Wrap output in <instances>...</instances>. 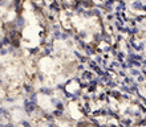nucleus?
<instances>
[{
    "label": "nucleus",
    "mask_w": 146,
    "mask_h": 127,
    "mask_svg": "<svg viewBox=\"0 0 146 127\" xmlns=\"http://www.w3.org/2000/svg\"><path fill=\"white\" fill-rule=\"evenodd\" d=\"M35 109H36V105L35 103H32L29 99L24 101V110H25L28 114H31L32 111H35Z\"/></svg>",
    "instance_id": "obj_1"
},
{
    "label": "nucleus",
    "mask_w": 146,
    "mask_h": 127,
    "mask_svg": "<svg viewBox=\"0 0 146 127\" xmlns=\"http://www.w3.org/2000/svg\"><path fill=\"white\" fill-rule=\"evenodd\" d=\"M40 91H41L42 94H45V95H50V94H52V89L50 88H41Z\"/></svg>",
    "instance_id": "obj_2"
},
{
    "label": "nucleus",
    "mask_w": 146,
    "mask_h": 127,
    "mask_svg": "<svg viewBox=\"0 0 146 127\" xmlns=\"http://www.w3.org/2000/svg\"><path fill=\"white\" fill-rule=\"evenodd\" d=\"M29 101H31L32 103H35V105H37V94H31V98H29Z\"/></svg>",
    "instance_id": "obj_3"
},
{
    "label": "nucleus",
    "mask_w": 146,
    "mask_h": 127,
    "mask_svg": "<svg viewBox=\"0 0 146 127\" xmlns=\"http://www.w3.org/2000/svg\"><path fill=\"white\" fill-rule=\"evenodd\" d=\"M131 76H139V72L135 69H131Z\"/></svg>",
    "instance_id": "obj_4"
},
{
    "label": "nucleus",
    "mask_w": 146,
    "mask_h": 127,
    "mask_svg": "<svg viewBox=\"0 0 146 127\" xmlns=\"http://www.w3.org/2000/svg\"><path fill=\"white\" fill-rule=\"evenodd\" d=\"M21 124H23V126H24V127H31V124L28 123L27 120H21Z\"/></svg>",
    "instance_id": "obj_5"
},
{
    "label": "nucleus",
    "mask_w": 146,
    "mask_h": 127,
    "mask_svg": "<svg viewBox=\"0 0 146 127\" xmlns=\"http://www.w3.org/2000/svg\"><path fill=\"white\" fill-rule=\"evenodd\" d=\"M24 89H25V91H31V86H29V85H25V86H24Z\"/></svg>",
    "instance_id": "obj_6"
},
{
    "label": "nucleus",
    "mask_w": 146,
    "mask_h": 127,
    "mask_svg": "<svg viewBox=\"0 0 146 127\" xmlns=\"http://www.w3.org/2000/svg\"><path fill=\"white\" fill-rule=\"evenodd\" d=\"M7 127H15V126H13V124H8Z\"/></svg>",
    "instance_id": "obj_7"
}]
</instances>
